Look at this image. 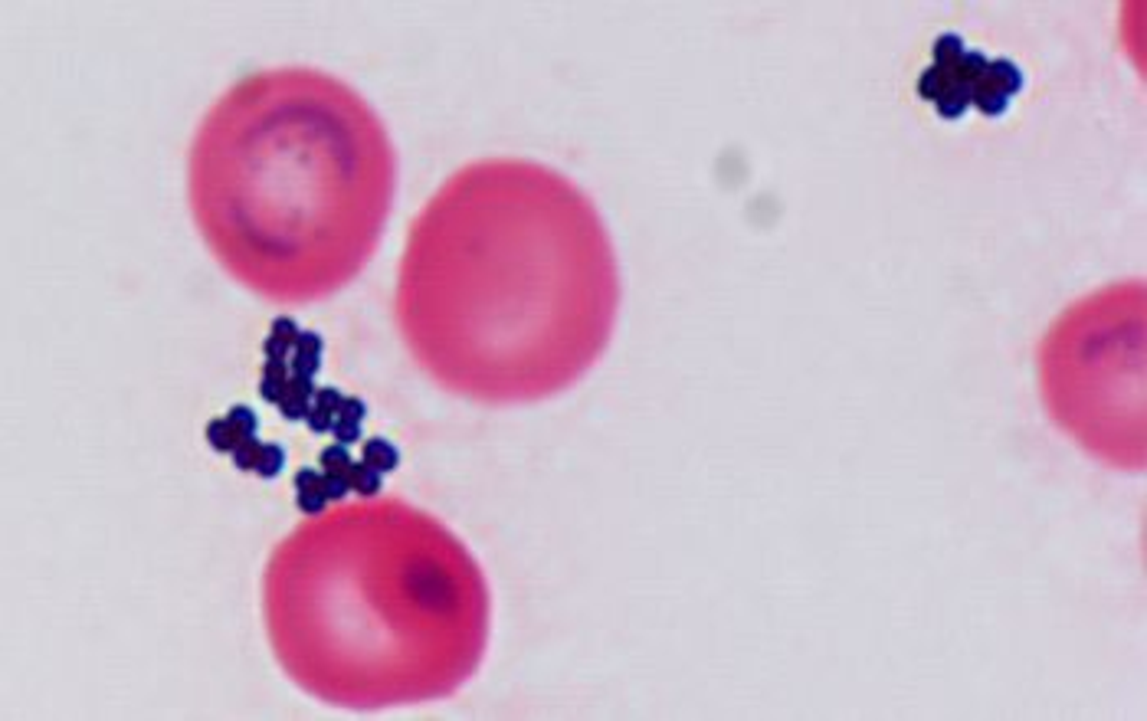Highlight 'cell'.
Instances as JSON below:
<instances>
[{"mask_svg":"<svg viewBox=\"0 0 1147 721\" xmlns=\"http://www.w3.org/2000/svg\"><path fill=\"white\" fill-rule=\"evenodd\" d=\"M394 315L413 361L449 394L538 404L607 351L617 250L571 177L525 158L472 161L413 217Z\"/></svg>","mask_w":1147,"mask_h":721,"instance_id":"6da1fadb","label":"cell"},{"mask_svg":"<svg viewBox=\"0 0 1147 721\" xmlns=\"http://www.w3.org/2000/svg\"><path fill=\"white\" fill-rule=\"evenodd\" d=\"M263 620L282 672L348 712L440 702L476 676L492 590L466 541L404 499L305 518L269 554Z\"/></svg>","mask_w":1147,"mask_h":721,"instance_id":"7a4b0ae2","label":"cell"},{"mask_svg":"<svg viewBox=\"0 0 1147 721\" xmlns=\"http://www.w3.org/2000/svg\"><path fill=\"white\" fill-rule=\"evenodd\" d=\"M397 191L384 118L322 69H266L197 125L187 200L223 273L305 305L351 286L381 246Z\"/></svg>","mask_w":1147,"mask_h":721,"instance_id":"3957f363","label":"cell"},{"mask_svg":"<svg viewBox=\"0 0 1147 721\" xmlns=\"http://www.w3.org/2000/svg\"><path fill=\"white\" fill-rule=\"evenodd\" d=\"M1147 292L1144 282H1111L1072 302L1039 341V394L1092 459L1141 472L1147 459Z\"/></svg>","mask_w":1147,"mask_h":721,"instance_id":"277c9868","label":"cell"},{"mask_svg":"<svg viewBox=\"0 0 1147 721\" xmlns=\"http://www.w3.org/2000/svg\"><path fill=\"white\" fill-rule=\"evenodd\" d=\"M1023 86L1020 63L974 50L961 33H941L931 43V63L918 76L921 102H928L944 122H961L967 112L1000 118Z\"/></svg>","mask_w":1147,"mask_h":721,"instance_id":"5b68a950","label":"cell"},{"mask_svg":"<svg viewBox=\"0 0 1147 721\" xmlns=\"http://www.w3.org/2000/svg\"><path fill=\"white\" fill-rule=\"evenodd\" d=\"M292 486H295V505H299V512L305 518H315L328 512V495H325V486H322V472L305 466L292 476Z\"/></svg>","mask_w":1147,"mask_h":721,"instance_id":"8992f818","label":"cell"},{"mask_svg":"<svg viewBox=\"0 0 1147 721\" xmlns=\"http://www.w3.org/2000/svg\"><path fill=\"white\" fill-rule=\"evenodd\" d=\"M315 377H289V387L286 394L279 400V417L286 423H305L312 413V400H315Z\"/></svg>","mask_w":1147,"mask_h":721,"instance_id":"52a82bcc","label":"cell"},{"mask_svg":"<svg viewBox=\"0 0 1147 721\" xmlns=\"http://www.w3.org/2000/svg\"><path fill=\"white\" fill-rule=\"evenodd\" d=\"M322 358H325V338L309 328V332H302L299 341H295L292 358H289V371L295 377H318V371H322Z\"/></svg>","mask_w":1147,"mask_h":721,"instance_id":"ba28073f","label":"cell"},{"mask_svg":"<svg viewBox=\"0 0 1147 721\" xmlns=\"http://www.w3.org/2000/svg\"><path fill=\"white\" fill-rule=\"evenodd\" d=\"M364 417H368V404H364L361 397H345V400H341L338 417H335V423H331V436H335V443H341V446L364 443L361 440Z\"/></svg>","mask_w":1147,"mask_h":721,"instance_id":"9c48e42d","label":"cell"},{"mask_svg":"<svg viewBox=\"0 0 1147 721\" xmlns=\"http://www.w3.org/2000/svg\"><path fill=\"white\" fill-rule=\"evenodd\" d=\"M299 335H302V328H299V322H295V318H289V315H276V318H273V325H269V335H266V341H263V354H266V358L289 361V358H292L295 341H299Z\"/></svg>","mask_w":1147,"mask_h":721,"instance_id":"30bf717a","label":"cell"},{"mask_svg":"<svg viewBox=\"0 0 1147 721\" xmlns=\"http://www.w3.org/2000/svg\"><path fill=\"white\" fill-rule=\"evenodd\" d=\"M341 400H345V394H341L338 387H318L315 390L312 413H309V420H305L312 433H331V423H335V417H338Z\"/></svg>","mask_w":1147,"mask_h":721,"instance_id":"8fae6325","label":"cell"},{"mask_svg":"<svg viewBox=\"0 0 1147 721\" xmlns=\"http://www.w3.org/2000/svg\"><path fill=\"white\" fill-rule=\"evenodd\" d=\"M289 361H279V358H266L263 361V377H259V397L266 400V404H279L282 394H286L289 387Z\"/></svg>","mask_w":1147,"mask_h":721,"instance_id":"7c38bea8","label":"cell"},{"mask_svg":"<svg viewBox=\"0 0 1147 721\" xmlns=\"http://www.w3.org/2000/svg\"><path fill=\"white\" fill-rule=\"evenodd\" d=\"M364 463H371L374 469H381L384 476L387 472H394L400 466V449L384 440V436H371V440H364Z\"/></svg>","mask_w":1147,"mask_h":721,"instance_id":"4fadbf2b","label":"cell"},{"mask_svg":"<svg viewBox=\"0 0 1147 721\" xmlns=\"http://www.w3.org/2000/svg\"><path fill=\"white\" fill-rule=\"evenodd\" d=\"M348 486L354 495H361V499H377V492L384 489V472L361 459V463H354V469H351Z\"/></svg>","mask_w":1147,"mask_h":721,"instance_id":"5bb4252c","label":"cell"},{"mask_svg":"<svg viewBox=\"0 0 1147 721\" xmlns=\"http://www.w3.org/2000/svg\"><path fill=\"white\" fill-rule=\"evenodd\" d=\"M243 440H250V436H243L227 417H217V420L207 423V443H210L214 453H233V449L240 446Z\"/></svg>","mask_w":1147,"mask_h":721,"instance_id":"9a60e30c","label":"cell"},{"mask_svg":"<svg viewBox=\"0 0 1147 721\" xmlns=\"http://www.w3.org/2000/svg\"><path fill=\"white\" fill-rule=\"evenodd\" d=\"M318 466H322V472H331V476L351 479L354 459H351V453H348V446L331 443V446L322 449V453H318Z\"/></svg>","mask_w":1147,"mask_h":721,"instance_id":"2e32d148","label":"cell"},{"mask_svg":"<svg viewBox=\"0 0 1147 721\" xmlns=\"http://www.w3.org/2000/svg\"><path fill=\"white\" fill-rule=\"evenodd\" d=\"M282 469H286V449L276 446V443H263L253 472H256L259 479H276Z\"/></svg>","mask_w":1147,"mask_h":721,"instance_id":"e0dca14e","label":"cell"},{"mask_svg":"<svg viewBox=\"0 0 1147 721\" xmlns=\"http://www.w3.org/2000/svg\"><path fill=\"white\" fill-rule=\"evenodd\" d=\"M227 420H230L233 427L240 430L243 436H256V430H259V417H256V410H253L250 404H233V407L227 410Z\"/></svg>","mask_w":1147,"mask_h":721,"instance_id":"ac0fdd59","label":"cell"},{"mask_svg":"<svg viewBox=\"0 0 1147 721\" xmlns=\"http://www.w3.org/2000/svg\"><path fill=\"white\" fill-rule=\"evenodd\" d=\"M259 449H263V443L256 440V436H250V440H243L240 446L233 449V466L236 469H243V472H253L256 469V459H259Z\"/></svg>","mask_w":1147,"mask_h":721,"instance_id":"d6986e66","label":"cell"}]
</instances>
